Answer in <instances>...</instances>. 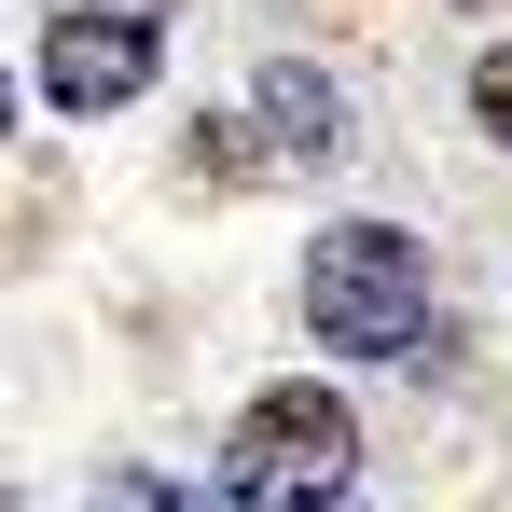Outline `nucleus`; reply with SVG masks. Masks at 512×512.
I'll return each mask as SVG.
<instances>
[{
    "label": "nucleus",
    "mask_w": 512,
    "mask_h": 512,
    "mask_svg": "<svg viewBox=\"0 0 512 512\" xmlns=\"http://www.w3.org/2000/svg\"><path fill=\"white\" fill-rule=\"evenodd\" d=\"M346 485H360V416L305 374L222 429V512H333Z\"/></svg>",
    "instance_id": "nucleus-1"
},
{
    "label": "nucleus",
    "mask_w": 512,
    "mask_h": 512,
    "mask_svg": "<svg viewBox=\"0 0 512 512\" xmlns=\"http://www.w3.org/2000/svg\"><path fill=\"white\" fill-rule=\"evenodd\" d=\"M305 333L346 346V360L429 346V250L402 222H333V236L305 250Z\"/></svg>",
    "instance_id": "nucleus-2"
},
{
    "label": "nucleus",
    "mask_w": 512,
    "mask_h": 512,
    "mask_svg": "<svg viewBox=\"0 0 512 512\" xmlns=\"http://www.w3.org/2000/svg\"><path fill=\"white\" fill-rule=\"evenodd\" d=\"M153 70H167L153 14H56V28H42V97H56L70 125L125 111V97H153Z\"/></svg>",
    "instance_id": "nucleus-3"
},
{
    "label": "nucleus",
    "mask_w": 512,
    "mask_h": 512,
    "mask_svg": "<svg viewBox=\"0 0 512 512\" xmlns=\"http://www.w3.org/2000/svg\"><path fill=\"white\" fill-rule=\"evenodd\" d=\"M263 139H277L291 167H333V153H346V97L319 84L305 56H277V70H263Z\"/></svg>",
    "instance_id": "nucleus-4"
},
{
    "label": "nucleus",
    "mask_w": 512,
    "mask_h": 512,
    "mask_svg": "<svg viewBox=\"0 0 512 512\" xmlns=\"http://www.w3.org/2000/svg\"><path fill=\"white\" fill-rule=\"evenodd\" d=\"M97 512H208V499H194V485H167V471H111V485H97Z\"/></svg>",
    "instance_id": "nucleus-5"
},
{
    "label": "nucleus",
    "mask_w": 512,
    "mask_h": 512,
    "mask_svg": "<svg viewBox=\"0 0 512 512\" xmlns=\"http://www.w3.org/2000/svg\"><path fill=\"white\" fill-rule=\"evenodd\" d=\"M471 111H485V139H499V153H512V42H499V56H485V70H471Z\"/></svg>",
    "instance_id": "nucleus-6"
},
{
    "label": "nucleus",
    "mask_w": 512,
    "mask_h": 512,
    "mask_svg": "<svg viewBox=\"0 0 512 512\" xmlns=\"http://www.w3.org/2000/svg\"><path fill=\"white\" fill-rule=\"evenodd\" d=\"M0 125H14V84H0Z\"/></svg>",
    "instance_id": "nucleus-7"
}]
</instances>
